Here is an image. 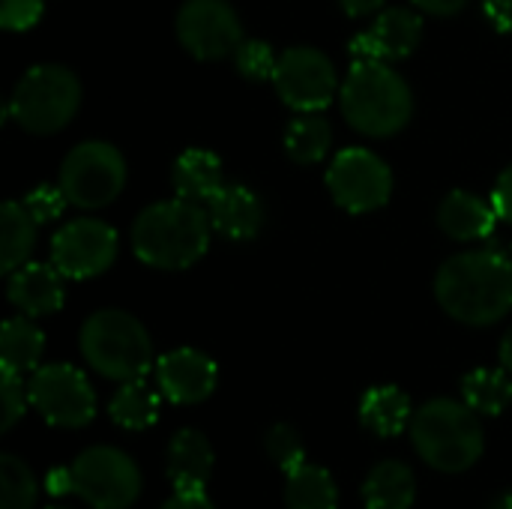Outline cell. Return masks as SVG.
Returning <instances> with one entry per match:
<instances>
[{"mask_svg":"<svg viewBox=\"0 0 512 509\" xmlns=\"http://www.w3.org/2000/svg\"><path fill=\"white\" fill-rule=\"evenodd\" d=\"M180 45L198 60L234 57L243 42L240 15L228 0H186L174 21Z\"/></svg>","mask_w":512,"mask_h":509,"instance_id":"cell-12","label":"cell"},{"mask_svg":"<svg viewBox=\"0 0 512 509\" xmlns=\"http://www.w3.org/2000/svg\"><path fill=\"white\" fill-rule=\"evenodd\" d=\"M81 354L108 381H138L153 366V342L144 324L120 309L93 312L81 324Z\"/></svg>","mask_w":512,"mask_h":509,"instance_id":"cell-5","label":"cell"},{"mask_svg":"<svg viewBox=\"0 0 512 509\" xmlns=\"http://www.w3.org/2000/svg\"><path fill=\"white\" fill-rule=\"evenodd\" d=\"M30 405L48 426L84 429L96 417V396L81 369L69 363L39 366L27 381Z\"/></svg>","mask_w":512,"mask_h":509,"instance_id":"cell-9","label":"cell"},{"mask_svg":"<svg viewBox=\"0 0 512 509\" xmlns=\"http://www.w3.org/2000/svg\"><path fill=\"white\" fill-rule=\"evenodd\" d=\"M27 210L33 213V219L42 225V222H51L63 213V207L69 204L63 189L60 186H36L27 198H24Z\"/></svg>","mask_w":512,"mask_h":509,"instance_id":"cell-34","label":"cell"},{"mask_svg":"<svg viewBox=\"0 0 512 509\" xmlns=\"http://www.w3.org/2000/svg\"><path fill=\"white\" fill-rule=\"evenodd\" d=\"M159 509H216L204 492H174Z\"/></svg>","mask_w":512,"mask_h":509,"instance_id":"cell-37","label":"cell"},{"mask_svg":"<svg viewBox=\"0 0 512 509\" xmlns=\"http://www.w3.org/2000/svg\"><path fill=\"white\" fill-rule=\"evenodd\" d=\"M45 0H0V24L12 33L30 30L42 18Z\"/></svg>","mask_w":512,"mask_h":509,"instance_id":"cell-33","label":"cell"},{"mask_svg":"<svg viewBox=\"0 0 512 509\" xmlns=\"http://www.w3.org/2000/svg\"><path fill=\"white\" fill-rule=\"evenodd\" d=\"M171 186L177 192V198L186 201H210L225 183H222V159L210 150H186L177 156L174 168H171Z\"/></svg>","mask_w":512,"mask_h":509,"instance_id":"cell-20","label":"cell"},{"mask_svg":"<svg viewBox=\"0 0 512 509\" xmlns=\"http://www.w3.org/2000/svg\"><path fill=\"white\" fill-rule=\"evenodd\" d=\"M207 213H210L213 231H219L222 237L237 240V243L255 240L264 225V207H261L258 195L240 183H231V186L225 183L207 201Z\"/></svg>","mask_w":512,"mask_h":509,"instance_id":"cell-17","label":"cell"},{"mask_svg":"<svg viewBox=\"0 0 512 509\" xmlns=\"http://www.w3.org/2000/svg\"><path fill=\"white\" fill-rule=\"evenodd\" d=\"M39 501V483L33 471L12 453L0 456V509H33Z\"/></svg>","mask_w":512,"mask_h":509,"instance_id":"cell-29","label":"cell"},{"mask_svg":"<svg viewBox=\"0 0 512 509\" xmlns=\"http://www.w3.org/2000/svg\"><path fill=\"white\" fill-rule=\"evenodd\" d=\"M492 204L498 210L501 219H507L512 225V165L498 177L495 183V192H492Z\"/></svg>","mask_w":512,"mask_h":509,"instance_id":"cell-36","label":"cell"},{"mask_svg":"<svg viewBox=\"0 0 512 509\" xmlns=\"http://www.w3.org/2000/svg\"><path fill=\"white\" fill-rule=\"evenodd\" d=\"M48 509H66V507H48Z\"/></svg>","mask_w":512,"mask_h":509,"instance_id":"cell-42","label":"cell"},{"mask_svg":"<svg viewBox=\"0 0 512 509\" xmlns=\"http://www.w3.org/2000/svg\"><path fill=\"white\" fill-rule=\"evenodd\" d=\"M420 42H423V18L414 9L393 6L384 9L369 30L351 39V57L393 63L411 57Z\"/></svg>","mask_w":512,"mask_h":509,"instance_id":"cell-14","label":"cell"},{"mask_svg":"<svg viewBox=\"0 0 512 509\" xmlns=\"http://www.w3.org/2000/svg\"><path fill=\"white\" fill-rule=\"evenodd\" d=\"M339 105L345 120L369 138L402 132L414 114L408 81L384 60H354L342 81Z\"/></svg>","mask_w":512,"mask_h":509,"instance_id":"cell-3","label":"cell"},{"mask_svg":"<svg viewBox=\"0 0 512 509\" xmlns=\"http://www.w3.org/2000/svg\"><path fill=\"white\" fill-rule=\"evenodd\" d=\"M117 258V231L102 219H72L51 237V264L66 279H93Z\"/></svg>","mask_w":512,"mask_h":509,"instance_id":"cell-13","label":"cell"},{"mask_svg":"<svg viewBox=\"0 0 512 509\" xmlns=\"http://www.w3.org/2000/svg\"><path fill=\"white\" fill-rule=\"evenodd\" d=\"M411 441L420 459L441 474H465L483 456V426L468 402L432 399L411 417Z\"/></svg>","mask_w":512,"mask_h":509,"instance_id":"cell-4","label":"cell"},{"mask_svg":"<svg viewBox=\"0 0 512 509\" xmlns=\"http://www.w3.org/2000/svg\"><path fill=\"white\" fill-rule=\"evenodd\" d=\"M486 509H512V492H504V495H498L492 504Z\"/></svg>","mask_w":512,"mask_h":509,"instance_id":"cell-41","label":"cell"},{"mask_svg":"<svg viewBox=\"0 0 512 509\" xmlns=\"http://www.w3.org/2000/svg\"><path fill=\"white\" fill-rule=\"evenodd\" d=\"M213 447L204 432L180 429L168 444V480L174 492H204L213 474Z\"/></svg>","mask_w":512,"mask_h":509,"instance_id":"cell-18","label":"cell"},{"mask_svg":"<svg viewBox=\"0 0 512 509\" xmlns=\"http://www.w3.org/2000/svg\"><path fill=\"white\" fill-rule=\"evenodd\" d=\"M411 399L405 390L393 387V384H381L366 390V396L360 399V423L378 435V438H396L408 429L411 423Z\"/></svg>","mask_w":512,"mask_h":509,"instance_id":"cell-22","label":"cell"},{"mask_svg":"<svg viewBox=\"0 0 512 509\" xmlns=\"http://www.w3.org/2000/svg\"><path fill=\"white\" fill-rule=\"evenodd\" d=\"M327 189L342 210L354 216L375 213L393 195V171L378 153L345 147L327 168Z\"/></svg>","mask_w":512,"mask_h":509,"instance_id":"cell-10","label":"cell"},{"mask_svg":"<svg viewBox=\"0 0 512 509\" xmlns=\"http://www.w3.org/2000/svg\"><path fill=\"white\" fill-rule=\"evenodd\" d=\"M57 186L69 204L81 210H99L123 192L126 159L108 141H84L66 153Z\"/></svg>","mask_w":512,"mask_h":509,"instance_id":"cell-8","label":"cell"},{"mask_svg":"<svg viewBox=\"0 0 512 509\" xmlns=\"http://www.w3.org/2000/svg\"><path fill=\"white\" fill-rule=\"evenodd\" d=\"M156 384L174 405H198L213 396L219 366L195 348H177L156 360Z\"/></svg>","mask_w":512,"mask_h":509,"instance_id":"cell-15","label":"cell"},{"mask_svg":"<svg viewBox=\"0 0 512 509\" xmlns=\"http://www.w3.org/2000/svg\"><path fill=\"white\" fill-rule=\"evenodd\" d=\"M462 399L486 417H498L512 405V381L507 369H474L462 381Z\"/></svg>","mask_w":512,"mask_h":509,"instance_id":"cell-28","label":"cell"},{"mask_svg":"<svg viewBox=\"0 0 512 509\" xmlns=\"http://www.w3.org/2000/svg\"><path fill=\"white\" fill-rule=\"evenodd\" d=\"M39 222L27 210L24 201H6L0 210V270L12 273L30 261L36 249Z\"/></svg>","mask_w":512,"mask_h":509,"instance_id":"cell-23","label":"cell"},{"mask_svg":"<svg viewBox=\"0 0 512 509\" xmlns=\"http://www.w3.org/2000/svg\"><path fill=\"white\" fill-rule=\"evenodd\" d=\"M210 234V213L198 201H156L132 222V252L153 270H186L207 255Z\"/></svg>","mask_w":512,"mask_h":509,"instance_id":"cell-2","label":"cell"},{"mask_svg":"<svg viewBox=\"0 0 512 509\" xmlns=\"http://www.w3.org/2000/svg\"><path fill=\"white\" fill-rule=\"evenodd\" d=\"M45 351V333L27 318H9L0 327V369H9L15 375L36 372Z\"/></svg>","mask_w":512,"mask_h":509,"instance_id":"cell-24","label":"cell"},{"mask_svg":"<svg viewBox=\"0 0 512 509\" xmlns=\"http://www.w3.org/2000/svg\"><path fill=\"white\" fill-rule=\"evenodd\" d=\"M414 498H417V480L405 462L396 459L378 462L363 480L366 509H411Z\"/></svg>","mask_w":512,"mask_h":509,"instance_id":"cell-21","label":"cell"},{"mask_svg":"<svg viewBox=\"0 0 512 509\" xmlns=\"http://www.w3.org/2000/svg\"><path fill=\"white\" fill-rule=\"evenodd\" d=\"M483 15L498 33H512V0H483Z\"/></svg>","mask_w":512,"mask_h":509,"instance_id":"cell-35","label":"cell"},{"mask_svg":"<svg viewBox=\"0 0 512 509\" xmlns=\"http://www.w3.org/2000/svg\"><path fill=\"white\" fill-rule=\"evenodd\" d=\"M339 3H342L345 15H351V18L372 15V12H378L384 6V0H339Z\"/></svg>","mask_w":512,"mask_h":509,"instance_id":"cell-39","label":"cell"},{"mask_svg":"<svg viewBox=\"0 0 512 509\" xmlns=\"http://www.w3.org/2000/svg\"><path fill=\"white\" fill-rule=\"evenodd\" d=\"M510 261H512V249H510Z\"/></svg>","mask_w":512,"mask_h":509,"instance_id":"cell-43","label":"cell"},{"mask_svg":"<svg viewBox=\"0 0 512 509\" xmlns=\"http://www.w3.org/2000/svg\"><path fill=\"white\" fill-rule=\"evenodd\" d=\"M63 273L54 264L27 261L9 273L6 297L27 318H45L63 306Z\"/></svg>","mask_w":512,"mask_h":509,"instance_id":"cell-16","label":"cell"},{"mask_svg":"<svg viewBox=\"0 0 512 509\" xmlns=\"http://www.w3.org/2000/svg\"><path fill=\"white\" fill-rule=\"evenodd\" d=\"M108 414L120 429H129V432L150 429L159 420V393L144 378L126 381L114 393V399L108 405Z\"/></svg>","mask_w":512,"mask_h":509,"instance_id":"cell-26","label":"cell"},{"mask_svg":"<svg viewBox=\"0 0 512 509\" xmlns=\"http://www.w3.org/2000/svg\"><path fill=\"white\" fill-rule=\"evenodd\" d=\"M81 105V81L60 63H39L27 69L6 105V114L33 135L60 132Z\"/></svg>","mask_w":512,"mask_h":509,"instance_id":"cell-6","label":"cell"},{"mask_svg":"<svg viewBox=\"0 0 512 509\" xmlns=\"http://www.w3.org/2000/svg\"><path fill=\"white\" fill-rule=\"evenodd\" d=\"M0 402H3V423H0V432H9L21 417H24V408L30 402L24 384H21V375L9 372V369H0Z\"/></svg>","mask_w":512,"mask_h":509,"instance_id":"cell-32","label":"cell"},{"mask_svg":"<svg viewBox=\"0 0 512 509\" xmlns=\"http://www.w3.org/2000/svg\"><path fill=\"white\" fill-rule=\"evenodd\" d=\"M234 63H237V69H240L243 78H249V81H264V78H273L276 63H279V54L270 48V42L243 39L240 48L234 51Z\"/></svg>","mask_w":512,"mask_h":509,"instance_id":"cell-31","label":"cell"},{"mask_svg":"<svg viewBox=\"0 0 512 509\" xmlns=\"http://www.w3.org/2000/svg\"><path fill=\"white\" fill-rule=\"evenodd\" d=\"M498 360H501V369H507V372L512 375V330H507V333H504V339H501Z\"/></svg>","mask_w":512,"mask_h":509,"instance_id":"cell-40","label":"cell"},{"mask_svg":"<svg viewBox=\"0 0 512 509\" xmlns=\"http://www.w3.org/2000/svg\"><path fill=\"white\" fill-rule=\"evenodd\" d=\"M69 495L93 509H129L141 495L138 465L117 447H90L69 468Z\"/></svg>","mask_w":512,"mask_h":509,"instance_id":"cell-7","label":"cell"},{"mask_svg":"<svg viewBox=\"0 0 512 509\" xmlns=\"http://www.w3.org/2000/svg\"><path fill=\"white\" fill-rule=\"evenodd\" d=\"M270 81H273L279 99L300 114L327 108L336 99V93L342 90L336 81L333 60L324 51L309 48V45L282 51Z\"/></svg>","mask_w":512,"mask_h":509,"instance_id":"cell-11","label":"cell"},{"mask_svg":"<svg viewBox=\"0 0 512 509\" xmlns=\"http://www.w3.org/2000/svg\"><path fill=\"white\" fill-rule=\"evenodd\" d=\"M285 507L288 509H339V489L327 468L303 462L288 474L285 483Z\"/></svg>","mask_w":512,"mask_h":509,"instance_id":"cell-25","label":"cell"},{"mask_svg":"<svg viewBox=\"0 0 512 509\" xmlns=\"http://www.w3.org/2000/svg\"><path fill=\"white\" fill-rule=\"evenodd\" d=\"M330 147H333V126L327 117H321L318 111H309L291 120L285 132V150L297 165L321 162L330 153Z\"/></svg>","mask_w":512,"mask_h":509,"instance_id":"cell-27","label":"cell"},{"mask_svg":"<svg viewBox=\"0 0 512 509\" xmlns=\"http://www.w3.org/2000/svg\"><path fill=\"white\" fill-rule=\"evenodd\" d=\"M498 210L492 201L477 198L474 192L456 189L450 192L441 207H438V225L450 240L459 243H471V240H486L495 231L498 222Z\"/></svg>","mask_w":512,"mask_h":509,"instance_id":"cell-19","label":"cell"},{"mask_svg":"<svg viewBox=\"0 0 512 509\" xmlns=\"http://www.w3.org/2000/svg\"><path fill=\"white\" fill-rule=\"evenodd\" d=\"M417 9L429 12V15H441V18H450L456 12H462L468 6V0H411Z\"/></svg>","mask_w":512,"mask_h":509,"instance_id":"cell-38","label":"cell"},{"mask_svg":"<svg viewBox=\"0 0 512 509\" xmlns=\"http://www.w3.org/2000/svg\"><path fill=\"white\" fill-rule=\"evenodd\" d=\"M264 450L273 459V465H279L285 471V477L291 471H297L306 462V447L303 438L294 426L288 423H276L267 435H264Z\"/></svg>","mask_w":512,"mask_h":509,"instance_id":"cell-30","label":"cell"},{"mask_svg":"<svg viewBox=\"0 0 512 509\" xmlns=\"http://www.w3.org/2000/svg\"><path fill=\"white\" fill-rule=\"evenodd\" d=\"M435 297L450 318L468 327L498 324L512 312L510 255L495 246L453 255L435 276Z\"/></svg>","mask_w":512,"mask_h":509,"instance_id":"cell-1","label":"cell"}]
</instances>
